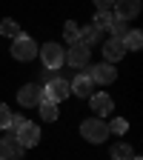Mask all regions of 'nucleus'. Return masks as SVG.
Here are the masks:
<instances>
[{
  "mask_svg": "<svg viewBox=\"0 0 143 160\" xmlns=\"http://www.w3.org/2000/svg\"><path fill=\"white\" fill-rule=\"evenodd\" d=\"M80 137H86L89 143H103V140L109 137V126L103 117H89L80 123Z\"/></svg>",
  "mask_w": 143,
  "mask_h": 160,
  "instance_id": "1",
  "label": "nucleus"
},
{
  "mask_svg": "<svg viewBox=\"0 0 143 160\" xmlns=\"http://www.w3.org/2000/svg\"><path fill=\"white\" fill-rule=\"evenodd\" d=\"M40 60H43L46 72H54V69H60L66 63V52H63V46H57V43H43V46H40Z\"/></svg>",
  "mask_w": 143,
  "mask_h": 160,
  "instance_id": "2",
  "label": "nucleus"
},
{
  "mask_svg": "<svg viewBox=\"0 0 143 160\" xmlns=\"http://www.w3.org/2000/svg\"><path fill=\"white\" fill-rule=\"evenodd\" d=\"M17 103L23 109H37L40 103H43V86L40 83H26L17 92Z\"/></svg>",
  "mask_w": 143,
  "mask_h": 160,
  "instance_id": "3",
  "label": "nucleus"
},
{
  "mask_svg": "<svg viewBox=\"0 0 143 160\" xmlns=\"http://www.w3.org/2000/svg\"><path fill=\"white\" fill-rule=\"evenodd\" d=\"M34 54H37V46H34V40H32V37L20 34V37L12 40V57H14V60L26 63V60H34Z\"/></svg>",
  "mask_w": 143,
  "mask_h": 160,
  "instance_id": "4",
  "label": "nucleus"
},
{
  "mask_svg": "<svg viewBox=\"0 0 143 160\" xmlns=\"http://www.w3.org/2000/svg\"><path fill=\"white\" fill-rule=\"evenodd\" d=\"M69 94H72L69 92V80H63V77H52L43 86V100H52V103H60V100H66Z\"/></svg>",
  "mask_w": 143,
  "mask_h": 160,
  "instance_id": "5",
  "label": "nucleus"
},
{
  "mask_svg": "<svg viewBox=\"0 0 143 160\" xmlns=\"http://www.w3.org/2000/svg\"><path fill=\"white\" fill-rule=\"evenodd\" d=\"M12 134L17 137V143L23 146V149H32V146L40 143V129H37L34 123H29V120H23V123H20Z\"/></svg>",
  "mask_w": 143,
  "mask_h": 160,
  "instance_id": "6",
  "label": "nucleus"
},
{
  "mask_svg": "<svg viewBox=\"0 0 143 160\" xmlns=\"http://www.w3.org/2000/svg\"><path fill=\"white\" fill-rule=\"evenodd\" d=\"M89 77H92V83L94 86H109V83H115L117 80V69H115V63H97V66H92L89 69Z\"/></svg>",
  "mask_w": 143,
  "mask_h": 160,
  "instance_id": "7",
  "label": "nucleus"
},
{
  "mask_svg": "<svg viewBox=\"0 0 143 160\" xmlns=\"http://www.w3.org/2000/svg\"><path fill=\"white\" fill-rule=\"evenodd\" d=\"M89 57H92V49H86L83 43H74V46H69V52H66V63H69L72 69H86V66H89Z\"/></svg>",
  "mask_w": 143,
  "mask_h": 160,
  "instance_id": "8",
  "label": "nucleus"
},
{
  "mask_svg": "<svg viewBox=\"0 0 143 160\" xmlns=\"http://www.w3.org/2000/svg\"><path fill=\"white\" fill-rule=\"evenodd\" d=\"M100 49H103V60H106V63H117L120 57H126V46H123V40H120V37L103 40Z\"/></svg>",
  "mask_w": 143,
  "mask_h": 160,
  "instance_id": "9",
  "label": "nucleus"
},
{
  "mask_svg": "<svg viewBox=\"0 0 143 160\" xmlns=\"http://www.w3.org/2000/svg\"><path fill=\"white\" fill-rule=\"evenodd\" d=\"M23 152H26V149L17 143L14 134H6L3 140H0V157H3V160H20V157H23Z\"/></svg>",
  "mask_w": 143,
  "mask_h": 160,
  "instance_id": "10",
  "label": "nucleus"
},
{
  "mask_svg": "<svg viewBox=\"0 0 143 160\" xmlns=\"http://www.w3.org/2000/svg\"><path fill=\"white\" fill-rule=\"evenodd\" d=\"M89 106H92L94 114H103V117H106V114L115 112V100H112L106 92H94V94L89 97Z\"/></svg>",
  "mask_w": 143,
  "mask_h": 160,
  "instance_id": "11",
  "label": "nucleus"
},
{
  "mask_svg": "<svg viewBox=\"0 0 143 160\" xmlns=\"http://www.w3.org/2000/svg\"><path fill=\"white\" fill-rule=\"evenodd\" d=\"M115 17H123V20H135L140 14V0H115V6H112Z\"/></svg>",
  "mask_w": 143,
  "mask_h": 160,
  "instance_id": "12",
  "label": "nucleus"
},
{
  "mask_svg": "<svg viewBox=\"0 0 143 160\" xmlns=\"http://www.w3.org/2000/svg\"><path fill=\"white\" fill-rule=\"evenodd\" d=\"M69 92L77 94V97H92L94 94V83H92L89 74H77L72 83H69Z\"/></svg>",
  "mask_w": 143,
  "mask_h": 160,
  "instance_id": "13",
  "label": "nucleus"
},
{
  "mask_svg": "<svg viewBox=\"0 0 143 160\" xmlns=\"http://www.w3.org/2000/svg\"><path fill=\"white\" fill-rule=\"evenodd\" d=\"M77 43H83L86 49L100 46V43H103V32L94 29V26H86V29H80V40H77Z\"/></svg>",
  "mask_w": 143,
  "mask_h": 160,
  "instance_id": "14",
  "label": "nucleus"
},
{
  "mask_svg": "<svg viewBox=\"0 0 143 160\" xmlns=\"http://www.w3.org/2000/svg\"><path fill=\"white\" fill-rule=\"evenodd\" d=\"M123 46H126V52H140V46H143V34H140L137 29H129L126 37H123Z\"/></svg>",
  "mask_w": 143,
  "mask_h": 160,
  "instance_id": "15",
  "label": "nucleus"
},
{
  "mask_svg": "<svg viewBox=\"0 0 143 160\" xmlns=\"http://www.w3.org/2000/svg\"><path fill=\"white\" fill-rule=\"evenodd\" d=\"M37 109H40V117H43L46 123H54V120H57V114H60V112H57V103H52V100H43V103H40Z\"/></svg>",
  "mask_w": 143,
  "mask_h": 160,
  "instance_id": "16",
  "label": "nucleus"
},
{
  "mask_svg": "<svg viewBox=\"0 0 143 160\" xmlns=\"http://www.w3.org/2000/svg\"><path fill=\"white\" fill-rule=\"evenodd\" d=\"M0 34H3V37H20V34H23V32H20V23H17V20H12V17H6L3 20V23H0Z\"/></svg>",
  "mask_w": 143,
  "mask_h": 160,
  "instance_id": "17",
  "label": "nucleus"
},
{
  "mask_svg": "<svg viewBox=\"0 0 143 160\" xmlns=\"http://www.w3.org/2000/svg\"><path fill=\"white\" fill-rule=\"evenodd\" d=\"M132 157H135V152H132L129 143H115L112 146V160H132Z\"/></svg>",
  "mask_w": 143,
  "mask_h": 160,
  "instance_id": "18",
  "label": "nucleus"
},
{
  "mask_svg": "<svg viewBox=\"0 0 143 160\" xmlns=\"http://www.w3.org/2000/svg\"><path fill=\"white\" fill-rule=\"evenodd\" d=\"M63 40H66L69 46H74L77 40H80V26L74 23V20H69V23H66V29H63Z\"/></svg>",
  "mask_w": 143,
  "mask_h": 160,
  "instance_id": "19",
  "label": "nucleus"
},
{
  "mask_svg": "<svg viewBox=\"0 0 143 160\" xmlns=\"http://www.w3.org/2000/svg\"><path fill=\"white\" fill-rule=\"evenodd\" d=\"M126 23H129V20L115 17V20H112V26H109V29H112V37H120V40H123V37H126V32H129V26H126Z\"/></svg>",
  "mask_w": 143,
  "mask_h": 160,
  "instance_id": "20",
  "label": "nucleus"
},
{
  "mask_svg": "<svg viewBox=\"0 0 143 160\" xmlns=\"http://www.w3.org/2000/svg\"><path fill=\"white\" fill-rule=\"evenodd\" d=\"M112 20H115V14H112V12H97V14H94V23H92V26L103 32V29H109V26H112Z\"/></svg>",
  "mask_w": 143,
  "mask_h": 160,
  "instance_id": "21",
  "label": "nucleus"
},
{
  "mask_svg": "<svg viewBox=\"0 0 143 160\" xmlns=\"http://www.w3.org/2000/svg\"><path fill=\"white\" fill-rule=\"evenodd\" d=\"M106 126H109V134H126L129 132V123H126L123 117H115L112 123H106Z\"/></svg>",
  "mask_w": 143,
  "mask_h": 160,
  "instance_id": "22",
  "label": "nucleus"
},
{
  "mask_svg": "<svg viewBox=\"0 0 143 160\" xmlns=\"http://www.w3.org/2000/svg\"><path fill=\"white\" fill-rule=\"evenodd\" d=\"M9 126H12V109L0 103V129H9Z\"/></svg>",
  "mask_w": 143,
  "mask_h": 160,
  "instance_id": "23",
  "label": "nucleus"
},
{
  "mask_svg": "<svg viewBox=\"0 0 143 160\" xmlns=\"http://www.w3.org/2000/svg\"><path fill=\"white\" fill-rule=\"evenodd\" d=\"M94 6H97V12H112L115 0H94Z\"/></svg>",
  "mask_w": 143,
  "mask_h": 160,
  "instance_id": "24",
  "label": "nucleus"
},
{
  "mask_svg": "<svg viewBox=\"0 0 143 160\" xmlns=\"http://www.w3.org/2000/svg\"><path fill=\"white\" fill-rule=\"evenodd\" d=\"M132 160H140V157H137V154H135V157H132Z\"/></svg>",
  "mask_w": 143,
  "mask_h": 160,
  "instance_id": "25",
  "label": "nucleus"
},
{
  "mask_svg": "<svg viewBox=\"0 0 143 160\" xmlns=\"http://www.w3.org/2000/svg\"><path fill=\"white\" fill-rule=\"evenodd\" d=\"M0 160H3V157H0Z\"/></svg>",
  "mask_w": 143,
  "mask_h": 160,
  "instance_id": "26",
  "label": "nucleus"
}]
</instances>
